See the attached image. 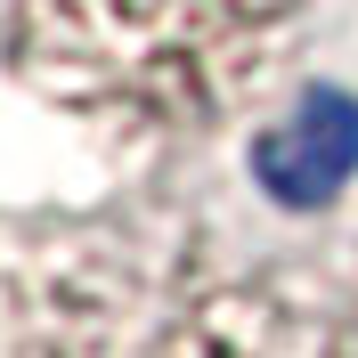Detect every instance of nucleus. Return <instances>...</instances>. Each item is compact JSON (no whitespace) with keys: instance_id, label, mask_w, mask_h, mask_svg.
<instances>
[{"instance_id":"2","label":"nucleus","mask_w":358,"mask_h":358,"mask_svg":"<svg viewBox=\"0 0 358 358\" xmlns=\"http://www.w3.org/2000/svg\"><path fill=\"white\" fill-rule=\"evenodd\" d=\"M196 236L0 228V358H163Z\"/></svg>"},{"instance_id":"1","label":"nucleus","mask_w":358,"mask_h":358,"mask_svg":"<svg viewBox=\"0 0 358 358\" xmlns=\"http://www.w3.org/2000/svg\"><path fill=\"white\" fill-rule=\"evenodd\" d=\"M310 0H0V66L106 147H187L285 73Z\"/></svg>"},{"instance_id":"4","label":"nucleus","mask_w":358,"mask_h":358,"mask_svg":"<svg viewBox=\"0 0 358 358\" xmlns=\"http://www.w3.org/2000/svg\"><path fill=\"white\" fill-rule=\"evenodd\" d=\"M334 358H358V293L342 301V326H334Z\"/></svg>"},{"instance_id":"3","label":"nucleus","mask_w":358,"mask_h":358,"mask_svg":"<svg viewBox=\"0 0 358 358\" xmlns=\"http://www.w3.org/2000/svg\"><path fill=\"white\" fill-rule=\"evenodd\" d=\"M334 326L342 301H317L301 277L187 245L163 358H334Z\"/></svg>"}]
</instances>
